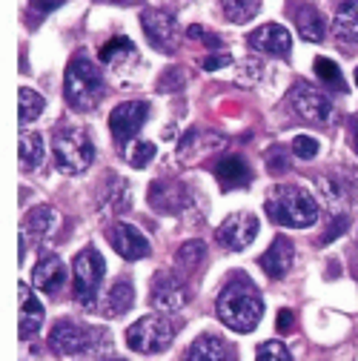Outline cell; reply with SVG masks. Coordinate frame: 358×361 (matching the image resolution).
Listing matches in <instances>:
<instances>
[{
  "label": "cell",
  "mask_w": 358,
  "mask_h": 361,
  "mask_svg": "<svg viewBox=\"0 0 358 361\" xmlns=\"http://www.w3.org/2000/svg\"><path fill=\"white\" fill-rule=\"evenodd\" d=\"M147 118H149V104H144V101H126V104L115 106L109 115V129L115 135V141L121 147L135 141V135L147 123Z\"/></svg>",
  "instance_id": "9c48e42d"
},
{
  "label": "cell",
  "mask_w": 358,
  "mask_h": 361,
  "mask_svg": "<svg viewBox=\"0 0 358 361\" xmlns=\"http://www.w3.org/2000/svg\"><path fill=\"white\" fill-rule=\"evenodd\" d=\"M58 224V212L52 207H35L26 218H23V233L35 235V238H47Z\"/></svg>",
  "instance_id": "cb8c5ba5"
},
{
  "label": "cell",
  "mask_w": 358,
  "mask_h": 361,
  "mask_svg": "<svg viewBox=\"0 0 358 361\" xmlns=\"http://www.w3.org/2000/svg\"><path fill=\"white\" fill-rule=\"evenodd\" d=\"M292 152L301 158V161H309L319 155V141H312L309 135H298V138L292 141Z\"/></svg>",
  "instance_id": "836d02e7"
},
{
  "label": "cell",
  "mask_w": 358,
  "mask_h": 361,
  "mask_svg": "<svg viewBox=\"0 0 358 361\" xmlns=\"http://www.w3.org/2000/svg\"><path fill=\"white\" fill-rule=\"evenodd\" d=\"M63 95H66V104L78 112H89L95 109L104 98V78H101V69L78 55L72 58V63L66 66V83H63Z\"/></svg>",
  "instance_id": "3957f363"
},
{
  "label": "cell",
  "mask_w": 358,
  "mask_h": 361,
  "mask_svg": "<svg viewBox=\"0 0 358 361\" xmlns=\"http://www.w3.org/2000/svg\"><path fill=\"white\" fill-rule=\"evenodd\" d=\"M218 319L235 333H252L264 315V301L252 281L247 279H233L218 295Z\"/></svg>",
  "instance_id": "6da1fadb"
},
{
  "label": "cell",
  "mask_w": 358,
  "mask_h": 361,
  "mask_svg": "<svg viewBox=\"0 0 358 361\" xmlns=\"http://www.w3.org/2000/svg\"><path fill=\"white\" fill-rule=\"evenodd\" d=\"M276 327H278V333H284V336L292 333V330H295V312H292V310H281Z\"/></svg>",
  "instance_id": "8d00e7d4"
},
{
  "label": "cell",
  "mask_w": 358,
  "mask_h": 361,
  "mask_svg": "<svg viewBox=\"0 0 358 361\" xmlns=\"http://www.w3.org/2000/svg\"><path fill=\"white\" fill-rule=\"evenodd\" d=\"M61 4H63V0H29V6H32L35 12H40V15H47V12L58 9Z\"/></svg>",
  "instance_id": "ab89813d"
},
{
  "label": "cell",
  "mask_w": 358,
  "mask_h": 361,
  "mask_svg": "<svg viewBox=\"0 0 358 361\" xmlns=\"http://www.w3.org/2000/svg\"><path fill=\"white\" fill-rule=\"evenodd\" d=\"M350 135H352V149H355V155H358V118L350 121Z\"/></svg>",
  "instance_id": "60d3db41"
},
{
  "label": "cell",
  "mask_w": 358,
  "mask_h": 361,
  "mask_svg": "<svg viewBox=\"0 0 358 361\" xmlns=\"http://www.w3.org/2000/svg\"><path fill=\"white\" fill-rule=\"evenodd\" d=\"M132 301H135V293H132V284L129 281H115L109 295H106V304H104V312L106 315H123L129 312Z\"/></svg>",
  "instance_id": "4316f807"
},
{
  "label": "cell",
  "mask_w": 358,
  "mask_h": 361,
  "mask_svg": "<svg viewBox=\"0 0 358 361\" xmlns=\"http://www.w3.org/2000/svg\"><path fill=\"white\" fill-rule=\"evenodd\" d=\"M104 273H106V264H104L101 252L95 247L80 250V255L75 258V298L83 307H92L98 301V290L104 284Z\"/></svg>",
  "instance_id": "5b68a950"
},
{
  "label": "cell",
  "mask_w": 358,
  "mask_h": 361,
  "mask_svg": "<svg viewBox=\"0 0 358 361\" xmlns=\"http://www.w3.org/2000/svg\"><path fill=\"white\" fill-rule=\"evenodd\" d=\"M123 155H126L129 166L144 169V166L155 158V144H149V141H129V144L123 147Z\"/></svg>",
  "instance_id": "4dcf8cb0"
},
{
  "label": "cell",
  "mask_w": 358,
  "mask_h": 361,
  "mask_svg": "<svg viewBox=\"0 0 358 361\" xmlns=\"http://www.w3.org/2000/svg\"><path fill=\"white\" fill-rule=\"evenodd\" d=\"M230 63H233V58H230V55H215V58L209 55V58H204V61H201V66H204L206 72H215V69H223V66H230Z\"/></svg>",
  "instance_id": "74e56055"
},
{
  "label": "cell",
  "mask_w": 358,
  "mask_h": 361,
  "mask_svg": "<svg viewBox=\"0 0 358 361\" xmlns=\"http://www.w3.org/2000/svg\"><path fill=\"white\" fill-rule=\"evenodd\" d=\"M333 32L344 43H358V0H344L335 9Z\"/></svg>",
  "instance_id": "ffe728a7"
},
{
  "label": "cell",
  "mask_w": 358,
  "mask_h": 361,
  "mask_svg": "<svg viewBox=\"0 0 358 361\" xmlns=\"http://www.w3.org/2000/svg\"><path fill=\"white\" fill-rule=\"evenodd\" d=\"M52 155L61 172L80 175L95 161V144L80 126H61L52 135Z\"/></svg>",
  "instance_id": "277c9868"
},
{
  "label": "cell",
  "mask_w": 358,
  "mask_h": 361,
  "mask_svg": "<svg viewBox=\"0 0 358 361\" xmlns=\"http://www.w3.org/2000/svg\"><path fill=\"white\" fill-rule=\"evenodd\" d=\"M178 89H184V72L181 69L163 72L158 80V92H178Z\"/></svg>",
  "instance_id": "e575fe53"
},
{
  "label": "cell",
  "mask_w": 358,
  "mask_h": 361,
  "mask_svg": "<svg viewBox=\"0 0 358 361\" xmlns=\"http://www.w3.org/2000/svg\"><path fill=\"white\" fill-rule=\"evenodd\" d=\"M223 15L233 23H247L261 12V0H221Z\"/></svg>",
  "instance_id": "83f0119b"
},
{
  "label": "cell",
  "mask_w": 358,
  "mask_h": 361,
  "mask_svg": "<svg viewBox=\"0 0 358 361\" xmlns=\"http://www.w3.org/2000/svg\"><path fill=\"white\" fill-rule=\"evenodd\" d=\"M149 204L158 209V212H181V207L187 204V190L175 180H155L152 190H149Z\"/></svg>",
  "instance_id": "ac0fdd59"
},
{
  "label": "cell",
  "mask_w": 358,
  "mask_h": 361,
  "mask_svg": "<svg viewBox=\"0 0 358 361\" xmlns=\"http://www.w3.org/2000/svg\"><path fill=\"white\" fill-rule=\"evenodd\" d=\"M18 109H20V126H26V123H32V121H37L40 118V112H43V98L35 92V89H20L18 92Z\"/></svg>",
  "instance_id": "f546056e"
},
{
  "label": "cell",
  "mask_w": 358,
  "mask_h": 361,
  "mask_svg": "<svg viewBox=\"0 0 358 361\" xmlns=\"http://www.w3.org/2000/svg\"><path fill=\"white\" fill-rule=\"evenodd\" d=\"M347 224H350V218H347V215H338V218L333 221V230H330V233L324 235V244H330L333 238H338V235H341V233L347 230Z\"/></svg>",
  "instance_id": "f35d334b"
},
{
  "label": "cell",
  "mask_w": 358,
  "mask_h": 361,
  "mask_svg": "<svg viewBox=\"0 0 358 361\" xmlns=\"http://www.w3.org/2000/svg\"><path fill=\"white\" fill-rule=\"evenodd\" d=\"M290 104H292V109H295L304 121H309V123H330V121H333V104H330V98L321 92V89H316L312 83H307V80H298V83L292 86Z\"/></svg>",
  "instance_id": "52a82bcc"
},
{
  "label": "cell",
  "mask_w": 358,
  "mask_h": 361,
  "mask_svg": "<svg viewBox=\"0 0 358 361\" xmlns=\"http://www.w3.org/2000/svg\"><path fill=\"white\" fill-rule=\"evenodd\" d=\"M149 295H152V304H155L161 312H175V310L187 307V301H190L187 284L178 279L175 273H155Z\"/></svg>",
  "instance_id": "7c38bea8"
},
{
  "label": "cell",
  "mask_w": 358,
  "mask_h": 361,
  "mask_svg": "<svg viewBox=\"0 0 358 361\" xmlns=\"http://www.w3.org/2000/svg\"><path fill=\"white\" fill-rule=\"evenodd\" d=\"M295 26H298L301 37L312 40V43L324 40V35H327V20L321 18L319 9H312V6H298L295 9Z\"/></svg>",
  "instance_id": "7402d4cb"
},
{
  "label": "cell",
  "mask_w": 358,
  "mask_h": 361,
  "mask_svg": "<svg viewBox=\"0 0 358 361\" xmlns=\"http://www.w3.org/2000/svg\"><path fill=\"white\" fill-rule=\"evenodd\" d=\"M247 43H249L255 52L273 55V58H287L290 49H292L290 32H287L284 26H278V23H264V26H258L255 32H249Z\"/></svg>",
  "instance_id": "4fadbf2b"
},
{
  "label": "cell",
  "mask_w": 358,
  "mask_h": 361,
  "mask_svg": "<svg viewBox=\"0 0 358 361\" xmlns=\"http://www.w3.org/2000/svg\"><path fill=\"white\" fill-rule=\"evenodd\" d=\"M292 255H295L292 241H290L287 235H278V238L270 244V250L261 255V269H264V273L270 276V279H284V276L290 273V267H292Z\"/></svg>",
  "instance_id": "2e32d148"
},
{
  "label": "cell",
  "mask_w": 358,
  "mask_h": 361,
  "mask_svg": "<svg viewBox=\"0 0 358 361\" xmlns=\"http://www.w3.org/2000/svg\"><path fill=\"white\" fill-rule=\"evenodd\" d=\"M187 35H190L192 40H204V47H212V49H218V47H221V37H218L215 32H206L204 26H190V29H187Z\"/></svg>",
  "instance_id": "d590c367"
},
{
  "label": "cell",
  "mask_w": 358,
  "mask_h": 361,
  "mask_svg": "<svg viewBox=\"0 0 358 361\" xmlns=\"http://www.w3.org/2000/svg\"><path fill=\"white\" fill-rule=\"evenodd\" d=\"M106 238L115 247V252L126 261H138V258L149 255V241L144 238L141 230L132 227V224H115V227H109Z\"/></svg>",
  "instance_id": "5bb4252c"
},
{
  "label": "cell",
  "mask_w": 358,
  "mask_h": 361,
  "mask_svg": "<svg viewBox=\"0 0 358 361\" xmlns=\"http://www.w3.org/2000/svg\"><path fill=\"white\" fill-rule=\"evenodd\" d=\"M258 235V218L252 212H235L218 227V244L227 250H247Z\"/></svg>",
  "instance_id": "8fae6325"
},
{
  "label": "cell",
  "mask_w": 358,
  "mask_h": 361,
  "mask_svg": "<svg viewBox=\"0 0 358 361\" xmlns=\"http://www.w3.org/2000/svg\"><path fill=\"white\" fill-rule=\"evenodd\" d=\"M175 327L163 315H144L141 322H135L126 330V344L135 353H161L172 344Z\"/></svg>",
  "instance_id": "8992f818"
},
{
  "label": "cell",
  "mask_w": 358,
  "mask_h": 361,
  "mask_svg": "<svg viewBox=\"0 0 358 361\" xmlns=\"http://www.w3.org/2000/svg\"><path fill=\"white\" fill-rule=\"evenodd\" d=\"M20 338H29L40 330L43 324V307L40 301L26 290V284H20Z\"/></svg>",
  "instance_id": "44dd1931"
},
{
  "label": "cell",
  "mask_w": 358,
  "mask_h": 361,
  "mask_svg": "<svg viewBox=\"0 0 358 361\" xmlns=\"http://www.w3.org/2000/svg\"><path fill=\"white\" fill-rule=\"evenodd\" d=\"M215 178L221 180L223 190H244L252 180V169L241 155H223L215 164Z\"/></svg>",
  "instance_id": "9a60e30c"
},
{
  "label": "cell",
  "mask_w": 358,
  "mask_h": 361,
  "mask_svg": "<svg viewBox=\"0 0 358 361\" xmlns=\"http://www.w3.org/2000/svg\"><path fill=\"white\" fill-rule=\"evenodd\" d=\"M316 75H319V80L330 89V92H347L344 75H341V69L335 66V61H330V58H316Z\"/></svg>",
  "instance_id": "f1b7e54d"
},
{
  "label": "cell",
  "mask_w": 358,
  "mask_h": 361,
  "mask_svg": "<svg viewBox=\"0 0 358 361\" xmlns=\"http://www.w3.org/2000/svg\"><path fill=\"white\" fill-rule=\"evenodd\" d=\"M141 29L147 35V40L158 52H178V40H181V32H178V23L172 20V15L161 12V9H147L141 15Z\"/></svg>",
  "instance_id": "ba28073f"
},
{
  "label": "cell",
  "mask_w": 358,
  "mask_h": 361,
  "mask_svg": "<svg viewBox=\"0 0 358 361\" xmlns=\"http://www.w3.org/2000/svg\"><path fill=\"white\" fill-rule=\"evenodd\" d=\"M266 215H270L281 227H312L319 221V204L307 190L290 187V184H276L266 192Z\"/></svg>",
  "instance_id": "7a4b0ae2"
},
{
  "label": "cell",
  "mask_w": 358,
  "mask_h": 361,
  "mask_svg": "<svg viewBox=\"0 0 358 361\" xmlns=\"http://www.w3.org/2000/svg\"><path fill=\"white\" fill-rule=\"evenodd\" d=\"M106 361H126V358H106Z\"/></svg>",
  "instance_id": "7bdbcfd3"
},
{
  "label": "cell",
  "mask_w": 358,
  "mask_h": 361,
  "mask_svg": "<svg viewBox=\"0 0 358 361\" xmlns=\"http://www.w3.org/2000/svg\"><path fill=\"white\" fill-rule=\"evenodd\" d=\"M98 58H101L104 63H109L112 69L121 72L123 63H126V58H129V61H138V52H135V47H132L129 37H112V40H106L104 47H101Z\"/></svg>",
  "instance_id": "603a6c76"
},
{
  "label": "cell",
  "mask_w": 358,
  "mask_h": 361,
  "mask_svg": "<svg viewBox=\"0 0 358 361\" xmlns=\"http://www.w3.org/2000/svg\"><path fill=\"white\" fill-rule=\"evenodd\" d=\"M355 86H358V66H355Z\"/></svg>",
  "instance_id": "b9f144b4"
},
{
  "label": "cell",
  "mask_w": 358,
  "mask_h": 361,
  "mask_svg": "<svg viewBox=\"0 0 358 361\" xmlns=\"http://www.w3.org/2000/svg\"><path fill=\"white\" fill-rule=\"evenodd\" d=\"M255 361H292V358H290V350L284 347V341H264L258 347Z\"/></svg>",
  "instance_id": "1f68e13d"
},
{
  "label": "cell",
  "mask_w": 358,
  "mask_h": 361,
  "mask_svg": "<svg viewBox=\"0 0 358 361\" xmlns=\"http://www.w3.org/2000/svg\"><path fill=\"white\" fill-rule=\"evenodd\" d=\"M187 358L190 361H238L235 353H233V347L227 341H223L221 336H209V333L206 336H198L192 341Z\"/></svg>",
  "instance_id": "d6986e66"
},
{
  "label": "cell",
  "mask_w": 358,
  "mask_h": 361,
  "mask_svg": "<svg viewBox=\"0 0 358 361\" xmlns=\"http://www.w3.org/2000/svg\"><path fill=\"white\" fill-rule=\"evenodd\" d=\"M20 169L23 172H32V169H37L40 166V161H43V138L40 135H35V132H23L20 135Z\"/></svg>",
  "instance_id": "484cf974"
},
{
  "label": "cell",
  "mask_w": 358,
  "mask_h": 361,
  "mask_svg": "<svg viewBox=\"0 0 358 361\" xmlns=\"http://www.w3.org/2000/svg\"><path fill=\"white\" fill-rule=\"evenodd\" d=\"M287 166H290V161H287V149L284 147H270L266 149V169H270L273 175L287 172Z\"/></svg>",
  "instance_id": "d6a6232c"
},
{
  "label": "cell",
  "mask_w": 358,
  "mask_h": 361,
  "mask_svg": "<svg viewBox=\"0 0 358 361\" xmlns=\"http://www.w3.org/2000/svg\"><path fill=\"white\" fill-rule=\"evenodd\" d=\"M95 338H98L95 330L75 324V322H61V324H55V330L49 336V344L61 355H80V353H89L95 347Z\"/></svg>",
  "instance_id": "30bf717a"
},
{
  "label": "cell",
  "mask_w": 358,
  "mask_h": 361,
  "mask_svg": "<svg viewBox=\"0 0 358 361\" xmlns=\"http://www.w3.org/2000/svg\"><path fill=\"white\" fill-rule=\"evenodd\" d=\"M204 261H206V244H204V241H198V238H195V241L181 244V250H178V255H175L178 269H181V273H187V276L198 273Z\"/></svg>",
  "instance_id": "d4e9b609"
},
{
  "label": "cell",
  "mask_w": 358,
  "mask_h": 361,
  "mask_svg": "<svg viewBox=\"0 0 358 361\" xmlns=\"http://www.w3.org/2000/svg\"><path fill=\"white\" fill-rule=\"evenodd\" d=\"M32 281H35V287L40 290V293H58L61 287H63V281H66V267H63V261L58 258V255H43L40 258V264L35 267V273H32Z\"/></svg>",
  "instance_id": "e0dca14e"
}]
</instances>
